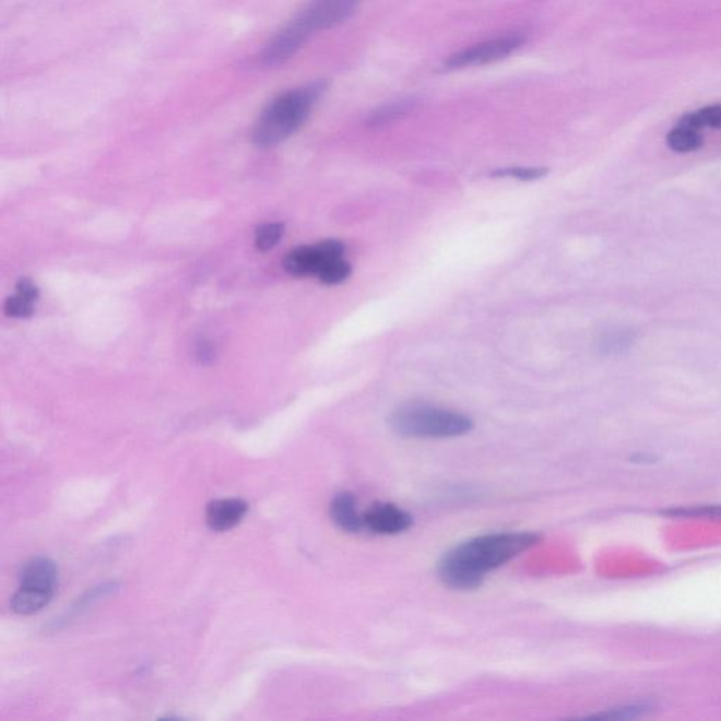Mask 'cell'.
I'll list each match as a JSON object with an SVG mask.
<instances>
[{
  "label": "cell",
  "mask_w": 721,
  "mask_h": 721,
  "mask_svg": "<svg viewBox=\"0 0 721 721\" xmlns=\"http://www.w3.org/2000/svg\"><path fill=\"white\" fill-rule=\"evenodd\" d=\"M534 533H495L456 545L438 563V575L448 588L472 591L486 575L528 552L539 543Z\"/></svg>",
  "instance_id": "obj_1"
},
{
  "label": "cell",
  "mask_w": 721,
  "mask_h": 721,
  "mask_svg": "<svg viewBox=\"0 0 721 721\" xmlns=\"http://www.w3.org/2000/svg\"><path fill=\"white\" fill-rule=\"evenodd\" d=\"M363 0H311L294 21L267 44L258 54L257 62L261 67H275L289 60L300 50L316 32L328 31L357 11Z\"/></svg>",
  "instance_id": "obj_2"
},
{
  "label": "cell",
  "mask_w": 721,
  "mask_h": 721,
  "mask_svg": "<svg viewBox=\"0 0 721 721\" xmlns=\"http://www.w3.org/2000/svg\"><path fill=\"white\" fill-rule=\"evenodd\" d=\"M324 91V82L318 81L276 96L258 116L252 141L262 149L284 143L308 120Z\"/></svg>",
  "instance_id": "obj_3"
},
{
  "label": "cell",
  "mask_w": 721,
  "mask_h": 721,
  "mask_svg": "<svg viewBox=\"0 0 721 721\" xmlns=\"http://www.w3.org/2000/svg\"><path fill=\"white\" fill-rule=\"evenodd\" d=\"M391 426L403 437L454 438L470 433L474 428V422L465 414L454 411L411 403L393 412Z\"/></svg>",
  "instance_id": "obj_4"
},
{
  "label": "cell",
  "mask_w": 721,
  "mask_h": 721,
  "mask_svg": "<svg viewBox=\"0 0 721 721\" xmlns=\"http://www.w3.org/2000/svg\"><path fill=\"white\" fill-rule=\"evenodd\" d=\"M524 42V37L519 34L492 38V40L475 44V46L454 54L448 58L446 66L448 70H457V68L492 64V62L508 58L510 54L519 50Z\"/></svg>",
  "instance_id": "obj_5"
},
{
  "label": "cell",
  "mask_w": 721,
  "mask_h": 721,
  "mask_svg": "<svg viewBox=\"0 0 721 721\" xmlns=\"http://www.w3.org/2000/svg\"><path fill=\"white\" fill-rule=\"evenodd\" d=\"M345 246L339 240L320 241L314 246H302L285 257L284 267L291 275L318 276L326 264L344 257Z\"/></svg>",
  "instance_id": "obj_6"
},
{
  "label": "cell",
  "mask_w": 721,
  "mask_h": 721,
  "mask_svg": "<svg viewBox=\"0 0 721 721\" xmlns=\"http://www.w3.org/2000/svg\"><path fill=\"white\" fill-rule=\"evenodd\" d=\"M364 530L374 534H401L412 528V516L391 504H375L363 513Z\"/></svg>",
  "instance_id": "obj_7"
},
{
  "label": "cell",
  "mask_w": 721,
  "mask_h": 721,
  "mask_svg": "<svg viewBox=\"0 0 721 721\" xmlns=\"http://www.w3.org/2000/svg\"><path fill=\"white\" fill-rule=\"evenodd\" d=\"M247 511V501L243 499L213 500L206 508V523L209 529L223 533L240 524Z\"/></svg>",
  "instance_id": "obj_8"
},
{
  "label": "cell",
  "mask_w": 721,
  "mask_h": 721,
  "mask_svg": "<svg viewBox=\"0 0 721 721\" xmlns=\"http://www.w3.org/2000/svg\"><path fill=\"white\" fill-rule=\"evenodd\" d=\"M58 582L57 565L48 558H33L24 565L21 572V587L36 589V591H56Z\"/></svg>",
  "instance_id": "obj_9"
},
{
  "label": "cell",
  "mask_w": 721,
  "mask_h": 721,
  "mask_svg": "<svg viewBox=\"0 0 721 721\" xmlns=\"http://www.w3.org/2000/svg\"><path fill=\"white\" fill-rule=\"evenodd\" d=\"M330 516L335 525L347 533H361L364 530L363 513H359L357 499L344 492L335 496L330 505Z\"/></svg>",
  "instance_id": "obj_10"
},
{
  "label": "cell",
  "mask_w": 721,
  "mask_h": 721,
  "mask_svg": "<svg viewBox=\"0 0 721 721\" xmlns=\"http://www.w3.org/2000/svg\"><path fill=\"white\" fill-rule=\"evenodd\" d=\"M54 593L22 588L13 594L11 606L14 613L22 616L34 615L51 602Z\"/></svg>",
  "instance_id": "obj_11"
},
{
  "label": "cell",
  "mask_w": 721,
  "mask_h": 721,
  "mask_svg": "<svg viewBox=\"0 0 721 721\" xmlns=\"http://www.w3.org/2000/svg\"><path fill=\"white\" fill-rule=\"evenodd\" d=\"M670 149L676 153H692V151L699 150L704 144V139L699 130L686 128V126L678 125L671 131L666 138Z\"/></svg>",
  "instance_id": "obj_12"
},
{
  "label": "cell",
  "mask_w": 721,
  "mask_h": 721,
  "mask_svg": "<svg viewBox=\"0 0 721 721\" xmlns=\"http://www.w3.org/2000/svg\"><path fill=\"white\" fill-rule=\"evenodd\" d=\"M678 125L695 130L704 128L721 129V106H709L699 111H694V114L685 115Z\"/></svg>",
  "instance_id": "obj_13"
},
{
  "label": "cell",
  "mask_w": 721,
  "mask_h": 721,
  "mask_svg": "<svg viewBox=\"0 0 721 721\" xmlns=\"http://www.w3.org/2000/svg\"><path fill=\"white\" fill-rule=\"evenodd\" d=\"M635 343V333L630 330L611 331L603 335L601 340V350L605 354H623Z\"/></svg>",
  "instance_id": "obj_14"
},
{
  "label": "cell",
  "mask_w": 721,
  "mask_h": 721,
  "mask_svg": "<svg viewBox=\"0 0 721 721\" xmlns=\"http://www.w3.org/2000/svg\"><path fill=\"white\" fill-rule=\"evenodd\" d=\"M351 272H353L351 265L344 260V257H341L326 264L318 277L326 285H339L348 280Z\"/></svg>",
  "instance_id": "obj_15"
},
{
  "label": "cell",
  "mask_w": 721,
  "mask_h": 721,
  "mask_svg": "<svg viewBox=\"0 0 721 721\" xmlns=\"http://www.w3.org/2000/svg\"><path fill=\"white\" fill-rule=\"evenodd\" d=\"M413 107L412 101H399L394 104L387 105L381 107V109L373 114L371 119H369V125L371 126H383L391 123V121L399 119V117L406 115L409 110Z\"/></svg>",
  "instance_id": "obj_16"
},
{
  "label": "cell",
  "mask_w": 721,
  "mask_h": 721,
  "mask_svg": "<svg viewBox=\"0 0 721 721\" xmlns=\"http://www.w3.org/2000/svg\"><path fill=\"white\" fill-rule=\"evenodd\" d=\"M284 224L267 223L258 228L256 234V246L258 250L265 252L272 250L284 236Z\"/></svg>",
  "instance_id": "obj_17"
},
{
  "label": "cell",
  "mask_w": 721,
  "mask_h": 721,
  "mask_svg": "<svg viewBox=\"0 0 721 721\" xmlns=\"http://www.w3.org/2000/svg\"><path fill=\"white\" fill-rule=\"evenodd\" d=\"M548 174L547 168L540 167H515L495 170L492 177L513 178L518 180H535L545 177Z\"/></svg>",
  "instance_id": "obj_18"
},
{
  "label": "cell",
  "mask_w": 721,
  "mask_h": 721,
  "mask_svg": "<svg viewBox=\"0 0 721 721\" xmlns=\"http://www.w3.org/2000/svg\"><path fill=\"white\" fill-rule=\"evenodd\" d=\"M33 311L34 302L21 294L8 297L7 304H4V314L9 318H28L33 315Z\"/></svg>",
  "instance_id": "obj_19"
},
{
  "label": "cell",
  "mask_w": 721,
  "mask_h": 721,
  "mask_svg": "<svg viewBox=\"0 0 721 721\" xmlns=\"http://www.w3.org/2000/svg\"><path fill=\"white\" fill-rule=\"evenodd\" d=\"M672 515H684V516H716V518H721V506H709V508H699V509H685L674 511Z\"/></svg>",
  "instance_id": "obj_20"
},
{
  "label": "cell",
  "mask_w": 721,
  "mask_h": 721,
  "mask_svg": "<svg viewBox=\"0 0 721 721\" xmlns=\"http://www.w3.org/2000/svg\"><path fill=\"white\" fill-rule=\"evenodd\" d=\"M16 289H17V294L27 297V299H31L33 302H36L38 299L37 286L34 285L31 280L19 281Z\"/></svg>",
  "instance_id": "obj_21"
},
{
  "label": "cell",
  "mask_w": 721,
  "mask_h": 721,
  "mask_svg": "<svg viewBox=\"0 0 721 721\" xmlns=\"http://www.w3.org/2000/svg\"><path fill=\"white\" fill-rule=\"evenodd\" d=\"M212 354H213L212 350H211V347H209L208 344L199 345L198 355H199V357L203 358V361L206 359V358H212Z\"/></svg>",
  "instance_id": "obj_22"
}]
</instances>
